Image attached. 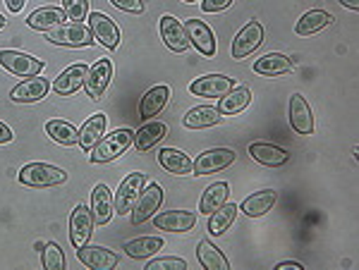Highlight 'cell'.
I'll return each mask as SVG.
<instances>
[{"label":"cell","instance_id":"40","mask_svg":"<svg viewBox=\"0 0 359 270\" xmlns=\"http://www.w3.org/2000/svg\"><path fill=\"white\" fill-rule=\"evenodd\" d=\"M111 5H115L118 10H125V13H144V3L142 0H111Z\"/></svg>","mask_w":359,"mask_h":270},{"label":"cell","instance_id":"31","mask_svg":"<svg viewBox=\"0 0 359 270\" xmlns=\"http://www.w3.org/2000/svg\"><path fill=\"white\" fill-rule=\"evenodd\" d=\"M237 213H240V208H237L235 204H228V201H225L221 208L211 213V220H208V232H211L213 237H221V234L228 232L230 225L235 222Z\"/></svg>","mask_w":359,"mask_h":270},{"label":"cell","instance_id":"3","mask_svg":"<svg viewBox=\"0 0 359 270\" xmlns=\"http://www.w3.org/2000/svg\"><path fill=\"white\" fill-rule=\"evenodd\" d=\"M48 41L55 45H67V48H84V45L94 43V34L82 22H72V24H60L57 29H50Z\"/></svg>","mask_w":359,"mask_h":270},{"label":"cell","instance_id":"46","mask_svg":"<svg viewBox=\"0 0 359 270\" xmlns=\"http://www.w3.org/2000/svg\"><path fill=\"white\" fill-rule=\"evenodd\" d=\"M5 24H8V22H5V17L0 15V29H5Z\"/></svg>","mask_w":359,"mask_h":270},{"label":"cell","instance_id":"16","mask_svg":"<svg viewBox=\"0 0 359 270\" xmlns=\"http://www.w3.org/2000/svg\"><path fill=\"white\" fill-rule=\"evenodd\" d=\"M161 38H163L172 53H184V50L189 48V38H187V31H184V24L177 22L172 15H165L163 20H161Z\"/></svg>","mask_w":359,"mask_h":270},{"label":"cell","instance_id":"37","mask_svg":"<svg viewBox=\"0 0 359 270\" xmlns=\"http://www.w3.org/2000/svg\"><path fill=\"white\" fill-rule=\"evenodd\" d=\"M41 263L46 270H65V254H62L60 244L48 242L41 249Z\"/></svg>","mask_w":359,"mask_h":270},{"label":"cell","instance_id":"20","mask_svg":"<svg viewBox=\"0 0 359 270\" xmlns=\"http://www.w3.org/2000/svg\"><path fill=\"white\" fill-rule=\"evenodd\" d=\"M115 204L113 194L106 185H96L91 192V215H94V225H106L113 218Z\"/></svg>","mask_w":359,"mask_h":270},{"label":"cell","instance_id":"8","mask_svg":"<svg viewBox=\"0 0 359 270\" xmlns=\"http://www.w3.org/2000/svg\"><path fill=\"white\" fill-rule=\"evenodd\" d=\"M161 204H163V189L158 185H149L147 189H142L135 208H132L135 211V213H132V222H135V225H142V222L151 220L156 211L161 208Z\"/></svg>","mask_w":359,"mask_h":270},{"label":"cell","instance_id":"25","mask_svg":"<svg viewBox=\"0 0 359 270\" xmlns=\"http://www.w3.org/2000/svg\"><path fill=\"white\" fill-rule=\"evenodd\" d=\"M292 67H294V62L287 55H280V53H269L254 62V72L264 74V77H280V74L292 72Z\"/></svg>","mask_w":359,"mask_h":270},{"label":"cell","instance_id":"39","mask_svg":"<svg viewBox=\"0 0 359 270\" xmlns=\"http://www.w3.org/2000/svg\"><path fill=\"white\" fill-rule=\"evenodd\" d=\"M147 270H187V263L182 258H156V261L147 263Z\"/></svg>","mask_w":359,"mask_h":270},{"label":"cell","instance_id":"33","mask_svg":"<svg viewBox=\"0 0 359 270\" xmlns=\"http://www.w3.org/2000/svg\"><path fill=\"white\" fill-rule=\"evenodd\" d=\"M196 256H199L201 268H206V270H230V261L218 251V246H213L208 239L199 242V246H196Z\"/></svg>","mask_w":359,"mask_h":270},{"label":"cell","instance_id":"45","mask_svg":"<svg viewBox=\"0 0 359 270\" xmlns=\"http://www.w3.org/2000/svg\"><path fill=\"white\" fill-rule=\"evenodd\" d=\"M343 8H350V10H357L359 8V0H338Z\"/></svg>","mask_w":359,"mask_h":270},{"label":"cell","instance_id":"30","mask_svg":"<svg viewBox=\"0 0 359 270\" xmlns=\"http://www.w3.org/2000/svg\"><path fill=\"white\" fill-rule=\"evenodd\" d=\"M249 103H252V91H249L247 86H233V89H230L228 94L221 99L218 111L225 113V115H237V113L247 111Z\"/></svg>","mask_w":359,"mask_h":270},{"label":"cell","instance_id":"7","mask_svg":"<svg viewBox=\"0 0 359 270\" xmlns=\"http://www.w3.org/2000/svg\"><path fill=\"white\" fill-rule=\"evenodd\" d=\"M235 151L233 148H211V151H204L199 158L194 160V175H211V172H221L225 168L235 163Z\"/></svg>","mask_w":359,"mask_h":270},{"label":"cell","instance_id":"34","mask_svg":"<svg viewBox=\"0 0 359 270\" xmlns=\"http://www.w3.org/2000/svg\"><path fill=\"white\" fill-rule=\"evenodd\" d=\"M228 194H230L228 182H216V185H211L204 192L201 201H199V211H201V213H206V215H211L213 211H218L225 201H228Z\"/></svg>","mask_w":359,"mask_h":270},{"label":"cell","instance_id":"21","mask_svg":"<svg viewBox=\"0 0 359 270\" xmlns=\"http://www.w3.org/2000/svg\"><path fill=\"white\" fill-rule=\"evenodd\" d=\"M168 99H170V89L165 84L154 86L144 94L142 103H139V118L142 120H154L163 108L168 106Z\"/></svg>","mask_w":359,"mask_h":270},{"label":"cell","instance_id":"42","mask_svg":"<svg viewBox=\"0 0 359 270\" xmlns=\"http://www.w3.org/2000/svg\"><path fill=\"white\" fill-rule=\"evenodd\" d=\"M8 141H13V129L5 122H0V143H8Z\"/></svg>","mask_w":359,"mask_h":270},{"label":"cell","instance_id":"18","mask_svg":"<svg viewBox=\"0 0 359 270\" xmlns=\"http://www.w3.org/2000/svg\"><path fill=\"white\" fill-rule=\"evenodd\" d=\"M290 125L297 134H311L314 132V115H311L309 103L302 94H294L290 99Z\"/></svg>","mask_w":359,"mask_h":270},{"label":"cell","instance_id":"38","mask_svg":"<svg viewBox=\"0 0 359 270\" xmlns=\"http://www.w3.org/2000/svg\"><path fill=\"white\" fill-rule=\"evenodd\" d=\"M62 10H65L67 20L82 22L86 17V10H89V0H62Z\"/></svg>","mask_w":359,"mask_h":270},{"label":"cell","instance_id":"2","mask_svg":"<svg viewBox=\"0 0 359 270\" xmlns=\"http://www.w3.org/2000/svg\"><path fill=\"white\" fill-rule=\"evenodd\" d=\"M65 180H67L65 170L55 168V165H48V163H29L20 170V182L27 187L46 189V187L62 185Z\"/></svg>","mask_w":359,"mask_h":270},{"label":"cell","instance_id":"11","mask_svg":"<svg viewBox=\"0 0 359 270\" xmlns=\"http://www.w3.org/2000/svg\"><path fill=\"white\" fill-rule=\"evenodd\" d=\"M184 31H187L189 43H194L201 55H206V57L216 55V36H213L211 27H208L206 22L194 20L192 17V20L184 22Z\"/></svg>","mask_w":359,"mask_h":270},{"label":"cell","instance_id":"4","mask_svg":"<svg viewBox=\"0 0 359 270\" xmlns=\"http://www.w3.org/2000/svg\"><path fill=\"white\" fill-rule=\"evenodd\" d=\"M144 185H147V175H142V172H132V175H127L123 180V185H120V189H118V194L113 197L115 213H120V215L132 213V208H135Z\"/></svg>","mask_w":359,"mask_h":270},{"label":"cell","instance_id":"13","mask_svg":"<svg viewBox=\"0 0 359 270\" xmlns=\"http://www.w3.org/2000/svg\"><path fill=\"white\" fill-rule=\"evenodd\" d=\"M89 29H91V34H94L98 41L106 45V48L113 50V48H118V45H120V29L108 15L91 13L89 15Z\"/></svg>","mask_w":359,"mask_h":270},{"label":"cell","instance_id":"15","mask_svg":"<svg viewBox=\"0 0 359 270\" xmlns=\"http://www.w3.org/2000/svg\"><path fill=\"white\" fill-rule=\"evenodd\" d=\"M77 258L91 270H113L120 263L118 254H113V251L103 249V246H86V244L77 249Z\"/></svg>","mask_w":359,"mask_h":270},{"label":"cell","instance_id":"32","mask_svg":"<svg viewBox=\"0 0 359 270\" xmlns=\"http://www.w3.org/2000/svg\"><path fill=\"white\" fill-rule=\"evenodd\" d=\"M165 134H168V127L163 122H147L144 127L137 129L135 141L132 143H135L137 151H149V148H154Z\"/></svg>","mask_w":359,"mask_h":270},{"label":"cell","instance_id":"35","mask_svg":"<svg viewBox=\"0 0 359 270\" xmlns=\"http://www.w3.org/2000/svg\"><path fill=\"white\" fill-rule=\"evenodd\" d=\"M161 249H163V239L154 237V234L151 237H137V239H132V242L125 244V254L132 256V258H149Z\"/></svg>","mask_w":359,"mask_h":270},{"label":"cell","instance_id":"28","mask_svg":"<svg viewBox=\"0 0 359 270\" xmlns=\"http://www.w3.org/2000/svg\"><path fill=\"white\" fill-rule=\"evenodd\" d=\"M65 10L62 8H39L36 13L29 15L27 24L36 31H50V29H57L65 22Z\"/></svg>","mask_w":359,"mask_h":270},{"label":"cell","instance_id":"24","mask_svg":"<svg viewBox=\"0 0 359 270\" xmlns=\"http://www.w3.org/2000/svg\"><path fill=\"white\" fill-rule=\"evenodd\" d=\"M333 15L326 13V10H309L306 15L299 17V22L294 24V34L297 36H311V34H318L321 29L333 24Z\"/></svg>","mask_w":359,"mask_h":270},{"label":"cell","instance_id":"14","mask_svg":"<svg viewBox=\"0 0 359 270\" xmlns=\"http://www.w3.org/2000/svg\"><path fill=\"white\" fill-rule=\"evenodd\" d=\"M89 74V67L84 62H77V65H69L65 72L57 74V79L53 82V91L57 96H72L77 94L84 86V79Z\"/></svg>","mask_w":359,"mask_h":270},{"label":"cell","instance_id":"27","mask_svg":"<svg viewBox=\"0 0 359 270\" xmlns=\"http://www.w3.org/2000/svg\"><path fill=\"white\" fill-rule=\"evenodd\" d=\"M276 204V192L273 189H262L257 194H249V197L242 201V213L247 218H262L264 213H269Z\"/></svg>","mask_w":359,"mask_h":270},{"label":"cell","instance_id":"9","mask_svg":"<svg viewBox=\"0 0 359 270\" xmlns=\"http://www.w3.org/2000/svg\"><path fill=\"white\" fill-rule=\"evenodd\" d=\"M233 86L235 79L223 77V74H206V77H199L196 82H192L189 91L194 96H201V99H223Z\"/></svg>","mask_w":359,"mask_h":270},{"label":"cell","instance_id":"43","mask_svg":"<svg viewBox=\"0 0 359 270\" xmlns=\"http://www.w3.org/2000/svg\"><path fill=\"white\" fill-rule=\"evenodd\" d=\"M25 3L27 0H5V5H8V10L10 13H22V8H25Z\"/></svg>","mask_w":359,"mask_h":270},{"label":"cell","instance_id":"29","mask_svg":"<svg viewBox=\"0 0 359 270\" xmlns=\"http://www.w3.org/2000/svg\"><path fill=\"white\" fill-rule=\"evenodd\" d=\"M103 132H106V115L103 113L91 115V118L82 125V129H79V141L77 143L84 148V151H91V148L101 141Z\"/></svg>","mask_w":359,"mask_h":270},{"label":"cell","instance_id":"17","mask_svg":"<svg viewBox=\"0 0 359 270\" xmlns=\"http://www.w3.org/2000/svg\"><path fill=\"white\" fill-rule=\"evenodd\" d=\"M249 156H252L257 163L262 165H269V168H280L290 160V153L285 148L276 146V143H269V141H254L249 143Z\"/></svg>","mask_w":359,"mask_h":270},{"label":"cell","instance_id":"47","mask_svg":"<svg viewBox=\"0 0 359 270\" xmlns=\"http://www.w3.org/2000/svg\"><path fill=\"white\" fill-rule=\"evenodd\" d=\"M182 3H189V5H192V3H199V0H182Z\"/></svg>","mask_w":359,"mask_h":270},{"label":"cell","instance_id":"44","mask_svg":"<svg viewBox=\"0 0 359 270\" xmlns=\"http://www.w3.org/2000/svg\"><path fill=\"white\" fill-rule=\"evenodd\" d=\"M278 270H287V268H290V270H304V266H302V263H292V261H285V263H278V266H276Z\"/></svg>","mask_w":359,"mask_h":270},{"label":"cell","instance_id":"26","mask_svg":"<svg viewBox=\"0 0 359 270\" xmlns=\"http://www.w3.org/2000/svg\"><path fill=\"white\" fill-rule=\"evenodd\" d=\"M221 111L213 106H199V108H192L187 115L182 118V125L187 129H206V127H213V125L221 122Z\"/></svg>","mask_w":359,"mask_h":270},{"label":"cell","instance_id":"5","mask_svg":"<svg viewBox=\"0 0 359 270\" xmlns=\"http://www.w3.org/2000/svg\"><path fill=\"white\" fill-rule=\"evenodd\" d=\"M0 65L15 77H39L43 70V60L20 53V50H0Z\"/></svg>","mask_w":359,"mask_h":270},{"label":"cell","instance_id":"41","mask_svg":"<svg viewBox=\"0 0 359 270\" xmlns=\"http://www.w3.org/2000/svg\"><path fill=\"white\" fill-rule=\"evenodd\" d=\"M233 3L235 0H204L201 10H204V13H223V10H228Z\"/></svg>","mask_w":359,"mask_h":270},{"label":"cell","instance_id":"22","mask_svg":"<svg viewBox=\"0 0 359 270\" xmlns=\"http://www.w3.org/2000/svg\"><path fill=\"white\" fill-rule=\"evenodd\" d=\"M50 84L48 79H41V77H32L27 79V82L17 84L13 89V94H10V99L15 103H34V101H41L46 94H48Z\"/></svg>","mask_w":359,"mask_h":270},{"label":"cell","instance_id":"6","mask_svg":"<svg viewBox=\"0 0 359 270\" xmlns=\"http://www.w3.org/2000/svg\"><path fill=\"white\" fill-rule=\"evenodd\" d=\"M111 79H113V62L108 60V57L96 60L94 67H89V74H86V79H84L86 96H89L91 101H98L103 94H106Z\"/></svg>","mask_w":359,"mask_h":270},{"label":"cell","instance_id":"36","mask_svg":"<svg viewBox=\"0 0 359 270\" xmlns=\"http://www.w3.org/2000/svg\"><path fill=\"white\" fill-rule=\"evenodd\" d=\"M46 132H48V136L57 143H62V146H74V143L79 141V132L74 125L65 122V120H50L48 125H46Z\"/></svg>","mask_w":359,"mask_h":270},{"label":"cell","instance_id":"23","mask_svg":"<svg viewBox=\"0 0 359 270\" xmlns=\"http://www.w3.org/2000/svg\"><path fill=\"white\" fill-rule=\"evenodd\" d=\"M158 163H161V168L172 172V175H192L194 172L192 158L184 156V153L177 151V148H161Z\"/></svg>","mask_w":359,"mask_h":270},{"label":"cell","instance_id":"12","mask_svg":"<svg viewBox=\"0 0 359 270\" xmlns=\"http://www.w3.org/2000/svg\"><path fill=\"white\" fill-rule=\"evenodd\" d=\"M91 229H94V215L86 206H77L72 211V218H69V242H72L74 249L84 246L91 239Z\"/></svg>","mask_w":359,"mask_h":270},{"label":"cell","instance_id":"10","mask_svg":"<svg viewBox=\"0 0 359 270\" xmlns=\"http://www.w3.org/2000/svg\"><path fill=\"white\" fill-rule=\"evenodd\" d=\"M262 41H264V27L259 22H247L233 41V57L235 60H242L249 53H254L262 45Z\"/></svg>","mask_w":359,"mask_h":270},{"label":"cell","instance_id":"1","mask_svg":"<svg viewBox=\"0 0 359 270\" xmlns=\"http://www.w3.org/2000/svg\"><path fill=\"white\" fill-rule=\"evenodd\" d=\"M132 141H135V132L130 129H115L108 136L103 134L101 141L91 148L89 160L91 163H111V160L123 156L127 148L132 146Z\"/></svg>","mask_w":359,"mask_h":270},{"label":"cell","instance_id":"19","mask_svg":"<svg viewBox=\"0 0 359 270\" xmlns=\"http://www.w3.org/2000/svg\"><path fill=\"white\" fill-rule=\"evenodd\" d=\"M154 225L163 232H189L196 225V213L189 211H168L154 218Z\"/></svg>","mask_w":359,"mask_h":270}]
</instances>
